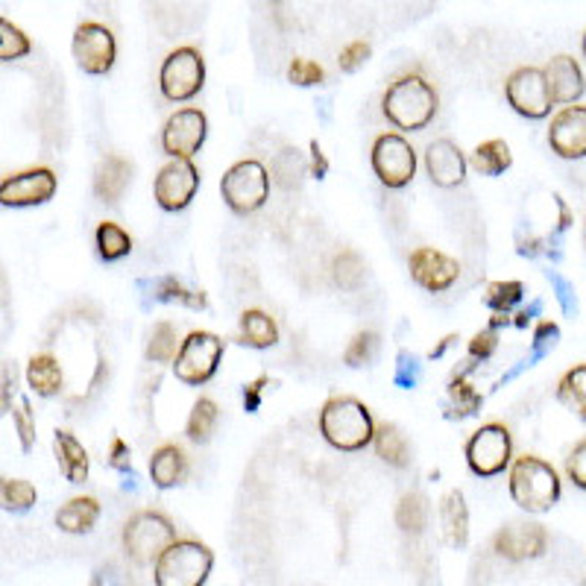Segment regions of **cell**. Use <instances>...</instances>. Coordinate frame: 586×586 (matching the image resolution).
Wrapping results in <instances>:
<instances>
[{
	"label": "cell",
	"instance_id": "d590c367",
	"mask_svg": "<svg viewBox=\"0 0 586 586\" xmlns=\"http://www.w3.org/2000/svg\"><path fill=\"white\" fill-rule=\"evenodd\" d=\"M179 347H182V343H177V329H173L168 320H162V323L153 326L145 355L147 361H153V364H173Z\"/></svg>",
	"mask_w": 586,
	"mask_h": 586
},
{
	"label": "cell",
	"instance_id": "9a60e30c",
	"mask_svg": "<svg viewBox=\"0 0 586 586\" xmlns=\"http://www.w3.org/2000/svg\"><path fill=\"white\" fill-rule=\"evenodd\" d=\"M56 194V173L51 168H30L0 182V203L7 209H30Z\"/></svg>",
	"mask_w": 586,
	"mask_h": 586
},
{
	"label": "cell",
	"instance_id": "603a6c76",
	"mask_svg": "<svg viewBox=\"0 0 586 586\" xmlns=\"http://www.w3.org/2000/svg\"><path fill=\"white\" fill-rule=\"evenodd\" d=\"M53 451H56V464H60L62 476L68 478L71 484H85L88 481V451L83 443L71 431L60 428L53 437Z\"/></svg>",
	"mask_w": 586,
	"mask_h": 586
},
{
	"label": "cell",
	"instance_id": "ba28073f",
	"mask_svg": "<svg viewBox=\"0 0 586 586\" xmlns=\"http://www.w3.org/2000/svg\"><path fill=\"white\" fill-rule=\"evenodd\" d=\"M205 85V62L203 53L196 47H177L170 51L159 71V88H162L164 100L185 103L203 92Z\"/></svg>",
	"mask_w": 586,
	"mask_h": 586
},
{
	"label": "cell",
	"instance_id": "b9f144b4",
	"mask_svg": "<svg viewBox=\"0 0 586 586\" xmlns=\"http://www.w3.org/2000/svg\"><path fill=\"white\" fill-rule=\"evenodd\" d=\"M375 352H379V334L358 332L355 338L349 340L343 361H347V366H366L375 358Z\"/></svg>",
	"mask_w": 586,
	"mask_h": 586
},
{
	"label": "cell",
	"instance_id": "9c48e42d",
	"mask_svg": "<svg viewBox=\"0 0 586 586\" xmlns=\"http://www.w3.org/2000/svg\"><path fill=\"white\" fill-rule=\"evenodd\" d=\"M513 464V440L502 423L481 425L467 440V467L478 478L502 476Z\"/></svg>",
	"mask_w": 586,
	"mask_h": 586
},
{
	"label": "cell",
	"instance_id": "6da1fadb",
	"mask_svg": "<svg viewBox=\"0 0 586 586\" xmlns=\"http://www.w3.org/2000/svg\"><path fill=\"white\" fill-rule=\"evenodd\" d=\"M437 109H440L437 88L423 74H405V77L393 79L382 97L384 118L405 132H419L428 127Z\"/></svg>",
	"mask_w": 586,
	"mask_h": 586
},
{
	"label": "cell",
	"instance_id": "11a10c76",
	"mask_svg": "<svg viewBox=\"0 0 586 586\" xmlns=\"http://www.w3.org/2000/svg\"><path fill=\"white\" fill-rule=\"evenodd\" d=\"M326 173H329V159L323 156L320 141H311V177L326 179Z\"/></svg>",
	"mask_w": 586,
	"mask_h": 586
},
{
	"label": "cell",
	"instance_id": "8fae6325",
	"mask_svg": "<svg viewBox=\"0 0 586 586\" xmlns=\"http://www.w3.org/2000/svg\"><path fill=\"white\" fill-rule=\"evenodd\" d=\"M504 97H508L510 109L528 120H543L552 115L554 97L548 88L543 68H516L504 83Z\"/></svg>",
	"mask_w": 586,
	"mask_h": 586
},
{
	"label": "cell",
	"instance_id": "cb8c5ba5",
	"mask_svg": "<svg viewBox=\"0 0 586 586\" xmlns=\"http://www.w3.org/2000/svg\"><path fill=\"white\" fill-rule=\"evenodd\" d=\"M188 476V458L185 451L179 449L177 443H164L153 451L150 458V478L159 490H170V487L182 484Z\"/></svg>",
	"mask_w": 586,
	"mask_h": 586
},
{
	"label": "cell",
	"instance_id": "60d3db41",
	"mask_svg": "<svg viewBox=\"0 0 586 586\" xmlns=\"http://www.w3.org/2000/svg\"><path fill=\"white\" fill-rule=\"evenodd\" d=\"M273 177L279 182L281 188H294L299 185V179L306 177V162H302V156L297 150H281L276 156V162H273Z\"/></svg>",
	"mask_w": 586,
	"mask_h": 586
},
{
	"label": "cell",
	"instance_id": "4316f807",
	"mask_svg": "<svg viewBox=\"0 0 586 586\" xmlns=\"http://www.w3.org/2000/svg\"><path fill=\"white\" fill-rule=\"evenodd\" d=\"M97 519H100V502L94 496H77L62 504L56 513V525L65 534H88Z\"/></svg>",
	"mask_w": 586,
	"mask_h": 586
},
{
	"label": "cell",
	"instance_id": "484cf974",
	"mask_svg": "<svg viewBox=\"0 0 586 586\" xmlns=\"http://www.w3.org/2000/svg\"><path fill=\"white\" fill-rule=\"evenodd\" d=\"M238 343L249 349H270L279 343V326L267 311L247 308L238 323Z\"/></svg>",
	"mask_w": 586,
	"mask_h": 586
},
{
	"label": "cell",
	"instance_id": "3957f363",
	"mask_svg": "<svg viewBox=\"0 0 586 586\" xmlns=\"http://www.w3.org/2000/svg\"><path fill=\"white\" fill-rule=\"evenodd\" d=\"M510 499L528 513H545L561 502V476L548 460L522 455L510 464Z\"/></svg>",
	"mask_w": 586,
	"mask_h": 586
},
{
	"label": "cell",
	"instance_id": "681fc988",
	"mask_svg": "<svg viewBox=\"0 0 586 586\" xmlns=\"http://www.w3.org/2000/svg\"><path fill=\"white\" fill-rule=\"evenodd\" d=\"M545 276H548V281H552L554 297H557V302H561L563 315H575V311H578V297H575V285H572V281L566 279V276H561L557 270H548Z\"/></svg>",
	"mask_w": 586,
	"mask_h": 586
},
{
	"label": "cell",
	"instance_id": "f5cc1de1",
	"mask_svg": "<svg viewBox=\"0 0 586 586\" xmlns=\"http://www.w3.org/2000/svg\"><path fill=\"white\" fill-rule=\"evenodd\" d=\"M267 384H270V379H267V375H258L255 382H249L247 387H244V411H247V414H258Z\"/></svg>",
	"mask_w": 586,
	"mask_h": 586
},
{
	"label": "cell",
	"instance_id": "5bb4252c",
	"mask_svg": "<svg viewBox=\"0 0 586 586\" xmlns=\"http://www.w3.org/2000/svg\"><path fill=\"white\" fill-rule=\"evenodd\" d=\"M209 136V120L200 109H179L162 129V150L170 159H194Z\"/></svg>",
	"mask_w": 586,
	"mask_h": 586
},
{
	"label": "cell",
	"instance_id": "f35d334b",
	"mask_svg": "<svg viewBox=\"0 0 586 586\" xmlns=\"http://www.w3.org/2000/svg\"><path fill=\"white\" fill-rule=\"evenodd\" d=\"M0 499H3V510H9V513H26V510L39 502V493L24 478H3Z\"/></svg>",
	"mask_w": 586,
	"mask_h": 586
},
{
	"label": "cell",
	"instance_id": "e575fe53",
	"mask_svg": "<svg viewBox=\"0 0 586 586\" xmlns=\"http://www.w3.org/2000/svg\"><path fill=\"white\" fill-rule=\"evenodd\" d=\"M217 417H221V411L214 405L212 399H196L194 408H191V417H188L185 434L191 443H209L214 434V425H217Z\"/></svg>",
	"mask_w": 586,
	"mask_h": 586
},
{
	"label": "cell",
	"instance_id": "8992f818",
	"mask_svg": "<svg viewBox=\"0 0 586 586\" xmlns=\"http://www.w3.org/2000/svg\"><path fill=\"white\" fill-rule=\"evenodd\" d=\"M223 203L230 205L235 214H253L258 212L267 196H270V173L262 162L244 159V162L232 164L221 179Z\"/></svg>",
	"mask_w": 586,
	"mask_h": 586
},
{
	"label": "cell",
	"instance_id": "4fadbf2b",
	"mask_svg": "<svg viewBox=\"0 0 586 586\" xmlns=\"http://www.w3.org/2000/svg\"><path fill=\"white\" fill-rule=\"evenodd\" d=\"M200 191V170L191 159H170L156 177L153 196L162 212H182Z\"/></svg>",
	"mask_w": 586,
	"mask_h": 586
},
{
	"label": "cell",
	"instance_id": "83f0119b",
	"mask_svg": "<svg viewBox=\"0 0 586 586\" xmlns=\"http://www.w3.org/2000/svg\"><path fill=\"white\" fill-rule=\"evenodd\" d=\"M375 455L393 469H405L411 464V446L405 440V434L393 423L375 425Z\"/></svg>",
	"mask_w": 586,
	"mask_h": 586
},
{
	"label": "cell",
	"instance_id": "ee69618b",
	"mask_svg": "<svg viewBox=\"0 0 586 586\" xmlns=\"http://www.w3.org/2000/svg\"><path fill=\"white\" fill-rule=\"evenodd\" d=\"M288 83L299 85V88H315V85L326 83V71L320 68L315 60L297 56V60L288 65Z\"/></svg>",
	"mask_w": 586,
	"mask_h": 586
},
{
	"label": "cell",
	"instance_id": "9f6ffc18",
	"mask_svg": "<svg viewBox=\"0 0 586 586\" xmlns=\"http://www.w3.org/2000/svg\"><path fill=\"white\" fill-rule=\"evenodd\" d=\"M552 200H554V205H557V212H561V221H557V232H554V235L561 238L563 232L569 230L572 223H575V217H572V209H569V205H566V200H563L561 194H554Z\"/></svg>",
	"mask_w": 586,
	"mask_h": 586
},
{
	"label": "cell",
	"instance_id": "f907efd6",
	"mask_svg": "<svg viewBox=\"0 0 586 586\" xmlns=\"http://www.w3.org/2000/svg\"><path fill=\"white\" fill-rule=\"evenodd\" d=\"M566 476L575 487H580L586 493V440H580L575 449L569 451V458H566Z\"/></svg>",
	"mask_w": 586,
	"mask_h": 586
},
{
	"label": "cell",
	"instance_id": "f1b7e54d",
	"mask_svg": "<svg viewBox=\"0 0 586 586\" xmlns=\"http://www.w3.org/2000/svg\"><path fill=\"white\" fill-rule=\"evenodd\" d=\"M446 396H449V419H469L476 417L481 405H484V396L472 387L467 373H455V379L446 387Z\"/></svg>",
	"mask_w": 586,
	"mask_h": 586
},
{
	"label": "cell",
	"instance_id": "7bdbcfd3",
	"mask_svg": "<svg viewBox=\"0 0 586 586\" xmlns=\"http://www.w3.org/2000/svg\"><path fill=\"white\" fill-rule=\"evenodd\" d=\"M561 340V326L552 323V320H540L534 329V340H531V364H540L545 355H552V349L557 347Z\"/></svg>",
	"mask_w": 586,
	"mask_h": 586
},
{
	"label": "cell",
	"instance_id": "30bf717a",
	"mask_svg": "<svg viewBox=\"0 0 586 586\" xmlns=\"http://www.w3.org/2000/svg\"><path fill=\"white\" fill-rule=\"evenodd\" d=\"M370 164H373V173L384 188L399 191L417 177V150L396 132H384V136L375 138Z\"/></svg>",
	"mask_w": 586,
	"mask_h": 586
},
{
	"label": "cell",
	"instance_id": "8d00e7d4",
	"mask_svg": "<svg viewBox=\"0 0 586 586\" xmlns=\"http://www.w3.org/2000/svg\"><path fill=\"white\" fill-rule=\"evenodd\" d=\"M525 299V285L516 279L510 281H490L487 285V308L493 315H510L513 308Z\"/></svg>",
	"mask_w": 586,
	"mask_h": 586
},
{
	"label": "cell",
	"instance_id": "91938a15",
	"mask_svg": "<svg viewBox=\"0 0 586 586\" xmlns=\"http://www.w3.org/2000/svg\"><path fill=\"white\" fill-rule=\"evenodd\" d=\"M580 53H584V60H586V33H584V39H580Z\"/></svg>",
	"mask_w": 586,
	"mask_h": 586
},
{
	"label": "cell",
	"instance_id": "ac0fdd59",
	"mask_svg": "<svg viewBox=\"0 0 586 586\" xmlns=\"http://www.w3.org/2000/svg\"><path fill=\"white\" fill-rule=\"evenodd\" d=\"M548 147L566 162L586 156V106H563L548 127Z\"/></svg>",
	"mask_w": 586,
	"mask_h": 586
},
{
	"label": "cell",
	"instance_id": "7402d4cb",
	"mask_svg": "<svg viewBox=\"0 0 586 586\" xmlns=\"http://www.w3.org/2000/svg\"><path fill=\"white\" fill-rule=\"evenodd\" d=\"M440 525L443 540H446L449 548H464L469 543V510L460 490H451V493L443 496Z\"/></svg>",
	"mask_w": 586,
	"mask_h": 586
},
{
	"label": "cell",
	"instance_id": "6f0895ef",
	"mask_svg": "<svg viewBox=\"0 0 586 586\" xmlns=\"http://www.w3.org/2000/svg\"><path fill=\"white\" fill-rule=\"evenodd\" d=\"M15 391V373L9 370V364L3 366V411L12 414V405H9V393Z\"/></svg>",
	"mask_w": 586,
	"mask_h": 586
},
{
	"label": "cell",
	"instance_id": "277c9868",
	"mask_svg": "<svg viewBox=\"0 0 586 586\" xmlns=\"http://www.w3.org/2000/svg\"><path fill=\"white\" fill-rule=\"evenodd\" d=\"M214 554L209 545L196 540H177L168 552L156 561V586H203L212 575Z\"/></svg>",
	"mask_w": 586,
	"mask_h": 586
},
{
	"label": "cell",
	"instance_id": "816d5d0a",
	"mask_svg": "<svg viewBox=\"0 0 586 586\" xmlns=\"http://www.w3.org/2000/svg\"><path fill=\"white\" fill-rule=\"evenodd\" d=\"M109 467L115 469V472H120V476H132V451H129V446L120 440V437L111 440Z\"/></svg>",
	"mask_w": 586,
	"mask_h": 586
},
{
	"label": "cell",
	"instance_id": "ffe728a7",
	"mask_svg": "<svg viewBox=\"0 0 586 586\" xmlns=\"http://www.w3.org/2000/svg\"><path fill=\"white\" fill-rule=\"evenodd\" d=\"M545 79H548V88H552L554 103H563V106H575V103L584 97L586 79L584 71H580L578 60L569 56V53H561L554 56L548 65H545Z\"/></svg>",
	"mask_w": 586,
	"mask_h": 586
},
{
	"label": "cell",
	"instance_id": "94428289",
	"mask_svg": "<svg viewBox=\"0 0 586 586\" xmlns=\"http://www.w3.org/2000/svg\"><path fill=\"white\" fill-rule=\"evenodd\" d=\"M584 586H586V580H584Z\"/></svg>",
	"mask_w": 586,
	"mask_h": 586
},
{
	"label": "cell",
	"instance_id": "4dcf8cb0",
	"mask_svg": "<svg viewBox=\"0 0 586 586\" xmlns=\"http://www.w3.org/2000/svg\"><path fill=\"white\" fill-rule=\"evenodd\" d=\"M150 294H153L156 302H179V306L194 308V311L209 308V299H205L203 290L185 288L177 276H162V279L150 281Z\"/></svg>",
	"mask_w": 586,
	"mask_h": 586
},
{
	"label": "cell",
	"instance_id": "f6af8a7d",
	"mask_svg": "<svg viewBox=\"0 0 586 586\" xmlns=\"http://www.w3.org/2000/svg\"><path fill=\"white\" fill-rule=\"evenodd\" d=\"M393 382H396V387H402V391H414V387L423 382V364H419V358L411 355V352H399V355H396Z\"/></svg>",
	"mask_w": 586,
	"mask_h": 586
},
{
	"label": "cell",
	"instance_id": "bcb514c9",
	"mask_svg": "<svg viewBox=\"0 0 586 586\" xmlns=\"http://www.w3.org/2000/svg\"><path fill=\"white\" fill-rule=\"evenodd\" d=\"M12 423H15L18 440H21V451H33L35 449V419H33V408H30V402L21 399V405L12 411Z\"/></svg>",
	"mask_w": 586,
	"mask_h": 586
},
{
	"label": "cell",
	"instance_id": "d6986e66",
	"mask_svg": "<svg viewBox=\"0 0 586 586\" xmlns=\"http://www.w3.org/2000/svg\"><path fill=\"white\" fill-rule=\"evenodd\" d=\"M467 156L449 138H437L425 147V170L434 185L455 188L467 179Z\"/></svg>",
	"mask_w": 586,
	"mask_h": 586
},
{
	"label": "cell",
	"instance_id": "1f68e13d",
	"mask_svg": "<svg viewBox=\"0 0 586 586\" xmlns=\"http://www.w3.org/2000/svg\"><path fill=\"white\" fill-rule=\"evenodd\" d=\"M557 402L578 419H586V364H575L557 384Z\"/></svg>",
	"mask_w": 586,
	"mask_h": 586
},
{
	"label": "cell",
	"instance_id": "7a4b0ae2",
	"mask_svg": "<svg viewBox=\"0 0 586 586\" xmlns=\"http://www.w3.org/2000/svg\"><path fill=\"white\" fill-rule=\"evenodd\" d=\"M320 434L338 451H361L375 440V419L355 396H332L320 411Z\"/></svg>",
	"mask_w": 586,
	"mask_h": 586
},
{
	"label": "cell",
	"instance_id": "2e32d148",
	"mask_svg": "<svg viewBox=\"0 0 586 586\" xmlns=\"http://www.w3.org/2000/svg\"><path fill=\"white\" fill-rule=\"evenodd\" d=\"M411 279L428 294H443L460 279V262L434 247H419L408 255Z\"/></svg>",
	"mask_w": 586,
	"mask_h": 586
},
{
	"label": "cell",
	"instance_id": "52a82bcc",
	"mask_svg": "<svg viewBox=\"0 0 586 586\" xmlns=\"http://www.w3.org/2000/svg\"><path fill=\"white\" fill-rule=\"evenodd\" d=\"M223 352H226V343L217 334L191 332L182 340V347H179L177 358H173V375L188 387H200V384L212 382L217 366H221Z\"/></svg>",
	"mask_w": 586,
	"mask_h": 586
},
{
	"label": "cell",
	"instance_id": "74e56055",
	"mask_svg": "<svg viewBox=\"0 0 586 586\" xmlns=\"http://www.w3.org/2000/svg\"><path fill=\"white\" fill-rule=\"evenodd\" d=\"M425 522H428V504L419 493H405L396 504V525L405 534H423Z\"/></svg>",
	"mask_w": 586,
	"mask_h": 586
},
{
	"label": "cell",
	"instance_id": "e0dca14e",
	"mask_svg": "<svg viewBox=\"0 0 586 586\" xmlns=\"http://www.w3.org/2000/svg\"><path fill=\"white\" fill-rule=\"evenodd\" d=\"M493 548L510 563L536 561L548 548V531L536 522H510L493 536Z\"/></svg>",
	"mask_w": 586,
	"mask_h": 586
},
{
	"label": "cell",
	"instance_id": "db71d44e",
	"mask_svg": "<svg viewBox=\"0 0 586 586\" xmlns=\"http://www.w3.org/2000/svg\"><path fill=\"white\" fill-rule=\"evenodd\" d=\"M540 315H543V299H534L531 306L522 308V311H516V315H513V326H516V329H528V326L534 323Z\"/></svg>",
	"mask_w": 586,
	"mask_h": 586
},
{
	"label": "cell",
	"instance_id": "ab89813d",
	"mask_svg": "<svg viewBox=\"0 0 586 586\" xmlns=\"http://www.w3.org/2000/svg\"><path fill=\"white\" fill-rule=\"evenodd\" d=\"M33 51V44L24 35L21 26H15L9 18L0 21V60L3 62H18L24 60L26 53Z\"/></svg>",
	"mask_w": 586,
	"mask_h": 586
},
{
	"label": "cell",
	"instance_id": "c3c4849f",
	"mask_svg": "<svg viewBox=\"0 0 586 586\" xmlns=\"http://www.w3.org/2000/svg\"><path fill=\"white\" fill-rule=\"evenodd\" d=\"M496 349H499V332H493V329H484V332L472 334V340H469V361H476V364H481V361H490V358L496 355Z\"/></svg>",
	"mask_w": 586,
	"mask_h": 586
},
{
	"label": "cell",
	"instance_id": "d6a6232c",
	"mask_svg": "<svg viewBox=\"0 0 586 586\" xmlns=\"http://www.w3.org/2000/svg\"><path fill=\"white\" fill-rule=\"evenodd\" d=\"M94 244H97V255L103 262H120L132 253V238L127 235V230H120L118 223L103 221L94 232Z\"/></svg>",
	"mask_w": 586,
	"mask_h": 586
},
{
	"label": "cell",
	"instance_id": "836d02e7",
	"mask_svg": "<svg viewBox=\"0 0 586 586\" xmlns=\"http://www.w3.org/2000/svg\"><path fill=\"white\" fill-rule=\"evenodd\" d=\"M332 279L340 290H358L364 285V258L355 249H340L332 258Z\"/></svg>",
	"mask_w": 586,
	"mask_h": 586
},
{
	"label": "cell",
	"instance_id": "5b68a950",
	"mask_svg": "<svg viewBox=\"0 0 586 586\" xmlns=\"http://www.w3.org/2000/svg\"><path fill=\"white\" fill-rule=\"evenodd\" d=\"M177 543V528L159 510H141L124 525V552L138 566H156V561Z\"/></svg>",
	"mask_w": 586,
	"mask_h": 586
},
{
	"label": "cell",
	"instance_id": "680465c9",
	"mask_svg": "<svg viewBox=\"0 0 586 586\" xmlns=\"http://www.w3.org/2000/svg\"><path fill=\"white\" fill-rule=\"evenodd\" d=\"M455 340H458V334H446V338H443L440 343H437V347L431 349V352H428V358H431V361H437V358H443V355H446V352H449V347H451V343H455Z\"/></svg>",
	"mask_w": 586,
	"mask_h": 586
},
{
	"label": "cell",
	"instance_id": "44dd1931",
	"mask_svg": "<svg viewBox=\"0 0 586 586\" xmlns=\"http://www.w3.org/2000/svg\"><path fill=\"white\" fill-rule=\"evenodd\" d=\"M129 177H132V164L118 153H109L94 170V194L100 196L103 203H120V196L127 194Z\"/></svg>",
	"mask_w": 586,
	"mask_h": 586
},
{
	"label": "cell",
	"instance_id": "f546056e",
	"mask_svg": "<svg viewBox=\"0 0 586 586\" xmlns=\"http://www.w3.org/2000/svg\"><path fill=\"white\" fill-rule=\"evenodd\" d=\"M469 164H472L481 177H502L504 170H510V164H513V153H510L508 141L490 138V141H484V145H478L476 150H472Z\"/></svg>",
	"mask_w": 586,
	"mask_h": 586
},
{
	"label": "cell",
	"instance_id": "d4e9b609",
	"mask_svg": "<svg viewBox=\"0 0 586 586\" xmlns=\"http://www.w3.org/2000/svg\"><path fill=\"white\" fill-rule=\"evenodd\" d=\"M26 384H30V391H33L35 396H42V399L60 396L62 384H65L60 361L47 355V352L30 358V364H26Z\"/></svg>",
	"mask_w": 586,
	"mask_h": 586
},
{
	"label": "cell",
	"instance_id": "7c38bea8",
	"mask_svg": "<svg viewBox=\"0 0 586 586\" xmlns=\"http://www.w3.org/2000/svg\"><path fill=\"white\" fill-rule=\"evenodd\" d=\"M71 53L79 71L92 74V77H103L109 74L118 56V44H115V33L106 24L97 21H83L74 30V42H71Z\"/></svg>",
	"mask_w": 586,
	"mask_h": 586
},
{
	"label": "cell",
	"instance_id": "7dc6e473",
	"mask_svg": "<svg viewBox=\"0 0 586 586\" xmlns=\"http://www.w3.org/2000/svg\"><path fill=\"white\" fill-rule=\"evenodd\" d=\"M373 56V47H370V42H349L343 51L338 53V68L343 71V74H355L361 65H364L366 60Z\"/></svg>",
	"mask_w": 586,
	"mask_h": 586
}]
</instances>
